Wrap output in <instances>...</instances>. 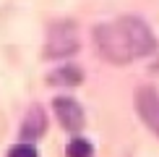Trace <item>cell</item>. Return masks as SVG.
I'll return each mask as SVG.
<instances>
[{"label":"cell","mask_w":159,"mask_h":157,"mask_svg":"<svg viewBox=\"0 0 159 157\" xmlns=\"http://www.w3.org/2000/svg\"><path fill=\"white\" fill-rule=\"evenodd\" d=\"M68 157H94V147L86 139L76 136V139H70V144H68Z\"/></svg>","instance_id":"cell-7"},{"label":"cell","mask_w":159,"mask_h":157,"mask_svg":"<svg viewBox=\"0 0 159 157\" xmlns=\"http://www.w3.org/2000/svg\"><path fill=\"white\" fill-rule=\"evenodd\" d=\"M78 50V34L73 24H57L50 29L47 45H44V55L47 58H63V55H73Z\"/></svg>","instance_id":"cell-2"},{"label":"cell","mask_w":159,"mask_h":157,"mask_svg":"<svg viewBox=\"0 0 159 157\" xmlns=\"http://www.w3.org/2000/svg\"><path fill=\"white\" fill-rule=\"evenodd\" d=\"M136 110L141 115V121L159 136V92L141 87L136 92Z\"/></svg>","instance_id":"cell-3"},{"label":"cell","mask_w":159,"mask_h":157,"mask_svg":"<svg viewBox=\"0 0 159 157\" xmlns=\"http://www.w3.org/2000/svg\"><path fill=\"white\" fill-rule=\"evenodd\" d=\"M81 68H76V65H65V68H57L55 74L50 76V84H63V87H76V84H81Z\"/></svg>","instance_id":"cell-6"},{"label":"cell","mask_w":159,"mask_h":157,"mask_svg":"<svg viewBox=\"0 0 159 157\" xmlns=\"http://www.w3.org/2000/svg\"><path fill=\"white\" fill-rule=\"evenodd\" d=\"M44 126H47V121H44L42 110L34 107L29 115H26V121L21 126V136H24V139H39V136L44 134Z\"/></svg>","instance_id":"cell-5"},{"label":"cell","mask_w":159,"mask_h":157,"mask_svg":"<svg viewBox=\"0 0 159 157\" xmlns=\"http://www.w3.org/2000/svg\"><path fill=\"white\" fill-rule=\"evenodd\" d=\"M8 157H39V155H37L34 147H29V144H18V147H13L8 152Z\"/></svg>","instance_id":"cell-8"},{"label":"cell","mask_w":159,"mask_h":157,"mask_svg":"<svg viewBox=\"0 0 159 157\" xmlns=\"http://www.w3.org/2000/svg\"><path fill=\"white\" fill-rule=\"evenodd\" d=\"M52 107H55V115H57V121H60L63 128L73 131V134L84 128L86 118H84V110H81V105L76 100H70V97H57V100L52 102Z\"/></svg>","instance_id":"cell-4"},{"label":"cell","mask_w":159,"mask_h":157,"mask_svg":"<svg viewBox=\"0 0 159 157\" xmlns=\"http://www.w3.org/2000/svg\"><path fill=\"white\" fill-rule=\"evenodd\" d=\"M97 50L104 60L125 65L133 58L151 55L157 50V37L141 18L123 16L112 24H99L94 29Z\"/></svg>","instance_id":"cell-1"}]
</instances>
